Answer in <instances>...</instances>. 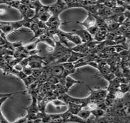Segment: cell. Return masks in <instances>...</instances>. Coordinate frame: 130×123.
I'll return each instance as SVG.
<instances>
[{"label":"cell","instance_id":"ee69618b","mask_svg":"<svg viewBox=\"0 0 130 123\" xmlns=\"http://www.w3.org/2000/svg\"><path fill=\"white\" fill-rule=\"evenodd\" d=\"M90 1H93V2H96L98 0H90Z\"/></svg>","mask_w":130,"mask_h":123},{"label":"cell","instance_id":"9c48e42d","mask_svg":"<svg viewBox=\"0 0 130 123\" xmlns=\"http://www.w3.org/2000/svg\"><path fill=\"white\" fill-rule=\"evenodd\" d=\"M84 83L83 81H79V80H76L74 78H72L69 75L66 76L65 79V83H64V87L66 89V92H68L69 90L72 86H73L75 84H80Z\"/></svg>","mask_w":130,"mask_h":123},{"label":"cell","instance_id":"60d3db41","mask_svg":"<svg viewBox=\"0 0 130 123\" xmlns=\"http://www.w3.org/2000/svg\"><path fill=\"white\" fill-rule=\"evenodd\" d=\"M63 1H64V2L66 4V5H67V7H68V6L71 3H72L73 0H63Z\"/></svg>","mask_w":130,"mask_h":123},{"label":"cell","instance_id":"d4e9b609","mask_svg":"<svg viewBox=\"0 0 130 123\" xmlns=\"http://www.w3.org/2000/svg\"><path fill=\"white\" fill-rule=\"evenodd\" d=\"M112 11L113 14H123L125 10L126 9L125 7L123 6H116L115 7H112Z\"/></svg>","mask_w":130,"mask_h":123},{"label":"cell","instance_id":"ffe728a7","mask_svg":"<svg viewBox=\"0 0 130 123\" xmlns=\"http://www.w3.org/2000/svg\"><path fill=\"white\" fill-rule=\"evenodd\" d=\"M36 78H35L34 76H32V75H29V76H26L24 79H22L23 82L24 83L26 87H28L31 84H32L33 83H35L36 81Z\"/></svg>","mask_w":130,"mask_h":123},{"label":"cell","instance_id":"74e56055","mask_svg":"<svg viewBox=\"0 0 130 123\" xmlns=\"http://www.w3.org/2000/svg\"><path fill=\"white\" fill-rule=\"evenodd\" d=\"M13 68H14V69L16 71H18V72H21L22 71V70H23V66L20 64V63H17V64H16L15 65H14V66H13Z\"/></svg>","mask_w":130,"mask_h":123},{"label":"cell","instance_id":"484cf974","mask_svg":"<svg viewBox=\"0 0 130 123\" xmlns=\"http://www.w3.org/2000/svg\"><path fill=\"white\" fill-rule=\"evenodd\" d=\"M35 16V11L32 8H29L26 12L25 14L23 16V18L32 19Z\"/></svg>","mask_w":130,"mask_h":123},{"label":"cell","instance_id":"4dcf8cb0","mask_svg":"<svg viewBox=\"0 0 130 123\" xmlns=\"http://www.w3.org/2000/svg\"><path fill=\"white\" fill-rule=\"evenodd\" d=\"M116 76V75L112 72H109L107 74H104V75H101V78H103L104 79L107 80L108 82L112 81V80Z\"/></svg>","mask_w":130,"mask_h":123},{"label":"cell","instance_id":"f546056e","mask_svg":"<svg viewBox=\"0 0 130 123\" xmlns=\"http://www.w3.org/2000/svg\"><path fill=\"white\" fill-rule=\"evenodd\" d=\"M46 30L47 29H38L37 30L35 31L34 33V36L32 37V39H35V38H38L40 36H41L43 34L45 33L46 32Z\"/></svg>","mask_w":130,"mask_h":123},{"label":"cell","instance_id":"9a60e30c","mask_svg":"<svg viewBox=\"0 0 130 123\" xmlns=\"http://www.w3.org/2000/svg\"><path fill=\"white\" fill-rule=\"evenodd\" d=\"M10 98V97H8V96H6V97H3L0 98V122L1 123H6L9 122V121L6 119V118L4 117V116L3 114L2 111H1V106H2L3 104L6 100H7V99Z\"/></svg>","mask_w":130,"mask_h":123},{"label":"cell","instance_id":"ba28073f","mask_svg":"<svg viewBox=\"0 0 130 123\" xmlns=\"http://www.w3.org/2000/svg\"><path fill=\"white\" fill-rule=\"evenodd\" d=\"M107 33V29L106 27L99 28L98 31L95 35L93 36V39L98 42H102L106 40V35Z\"/></svg>","mask_w":130,"mask_h":123},{"label":"cell","instance_id":"1f68e13d","mask_svg":"<svg viewBox=\"0 0 130 123\" xmlns=\"http://www.w3.org/2000/svg\"><path fill=\"white\" fill-rule=\"evenodd\" d=\"M44 69H32V72L31 73V75L36 78V79L38 78L41 76V74L44 72Z\"/></svg>","mask_w":130,"mask_h":123},{"label":"cell","instance_id":"83f0119b","mask_svg":"<svg viewBox=\"0 0 130 123\" xmlns=\"http://www.w3.org/2000/svg\"><path fill=\"white\" fill-rule=\"evenodd\" d=\"M62 119H63V122H66L68 121V120L72 115V113L68 110L66 112H65L63 113H60Z\"/></svg>","mask_w":130,"mask_h":123},{"label":"cell","instance_id":"ab89813d","mask_svg":"<svg viewBox=\"0 0 130 123\" xmlns=\"http://www.w3.org/2000/svg\"><path fill=\"white\" fill-rule=\"evenodd\" d=\"M109 1H110V0H98L96 1V4H104Z\"/></svg>","mask_w":130,"mask_h":123},{"label":"cell","instance_id":"8fae6325","mask_svg":"<svg viewBox=\"0 0 130 123\" xmlns=\"http://www.w3.org/2000/svg\"><path fill=\"white\" fill-rule=\"evenodd\" d=\"M88 47L87 46V43H82L75 45V46L71 47V50L72 51L77 52L84 53L86 54L87 51H88Z\"/></svg>","mask_w":130,"mask_h":123},{"label":"cell","instance_id":"4316f807","mask_svg":"<svg viewBox=\"0 0 130 123\" xmlns=\"http://www.w3.org/2000/svg\"><path fill=\"white\" fill-rule=\"evenodd\" d=\"M46 83H48L51 85H55V84H58L59 83V79L57 77H55L53 76H48Z\"/></svg>","mask_w":130,"mask_h":123},{"label":"cell","instance_id":"e575fe53","mask_svg":"<svg viewBox=\"0 0 130 123\" xmlns=\"http://www.w3.org/2000/svg\"><path fill=\"white\" fill-rule=\"evenodd\" d=\"M29 7L28 6H25V5H23V4H20V6H19V11L20 12V13H21V14L22 15V16H24L26 12L27 11V10L28 9Z\"/></svg>","mask_w":130,"mask_h":123},{"label":"cell","instance_id":"2e32d148","mask_svg":"<svg viewBox=\"0 0 130 123\" xmlns=\"http://www.w3.org/2000/svg\"><path fill=\"white\" fill-rule=\"evenodd\" d=\"M61 65L63 66V67L64 68V69L68 71L71 74L74 73L75 72H76V69L75 68V65L72 62H66L65 63H61Z\"/></svg>","mask_w":130,"mask_h":123},{"label":"cell","instance_id":"f35d334b","mask_svg":"<svg viewBox=\"0 0 130 123\" xmlns=\"http://www.w3.org/2000/svg\"><path fill=\"white\" fill-rule=\"evenodd\" d=\"M27 118L26 116H24V117H22V118H19V119H17L16 121H15V122H27Z\"/></svg>","mask_w":130,"mask_h":123},{"label":"cell","instance_id":"3957f363","mask_svg":"<svg viewBox=\"0 0 130 123\" xmlns=\"http://www.w3.org/2000/svg\"><path fill=\"white\" fill-rule=\"evenodd\" d=\"M61 20H60L59 16H54L52 15L51 17H50L48 21L45 22V24L48 29H60V26L63 24Z\"/></svg>","mask_w":130,"mask_h":123},{"label":"cell","instance_id":"44dd1931","mask_svg":"<svg viewBox=\"0 0 130 123\" xmlns=\"http://www.w3.org/2000/svg\"><path fill=\"white\" fill-rule=\"evenodd\" d=\"M51 16H52L51 12L48 11H47V12H44V13H42V14L39 15L37 18L39 19V20H41V21L45 23V22H47V21H48V20L49 19L50 17H51Z\"/></svg>","mask_w":130,"mask_h":123},{"label":"cell","instance_id":"7bdbcfd3","mask_svg":"<svg viewBox=\"0 0 130 123\" xmlns=\"http://www.w3.org/2000/svg\"><path fill=\"white\" fill-rule=\"evenodd\" d=\"M3 39H4L2 37H1V35H0V42H1L2 41H3Z\"/></svg>","mask_w":130,"mask_h":123},{"label":"cell","instance_id":"30bf717a","mask_svg":"<svg viewBox=\"0 0 130 123\" xmlns=\"http://www.w3.org/2000/svg\"><path fill=\"white\" fill-rule=\"evenodd\" d=\"M38 41L39 43H44L47 44V45L51 46L52 47L55 46V42L54 41V40L52 38H51V36H48L45 33L43 34L41 36H40L39 38H38Z\"/></svg>","mask_w":130,"mask_h":123},{"label":"cell","instance_id":"4fadbf2b","mask_svg":"<svg viewBox=\"0 0 130 123\" xmlns=\"http://www.w3.org/2000/svg\"><path fill=\"white\" fill-rule=\"evenodd\" d=\"M87 54H84V53H80V52H77L74 51H71V54L69 56L68 60V62H72V63H75V62L77 61L79 59H80L82 57H84V56H86Z\"/></svg>","mask_w":130,"mask_h":123},{"label":"cell","instance_id":"8992f818","mask_svg":"<svg viewBox=\"0 0 130 123\" xmlns=\"http://www.w3.org/2000/svg\"><path fill=\"white\" fill-rule=\"evenodd\" d=\"M77 23H79L80 25L84 26L86 28V29L91 26H93L96 23V19L95 17H94L93 15L88 12V16L85 19V20L83 22H77Z\"/></svg>","mask_w":130,"mask_h":123},{"label":"cell","instance_id":"f1b7e54d","mask_svg":"<svg viewBox=\"0 0 130 123\" xmlns=\"http://www.w3.org/2000/svg\"><path fill=\"white\" fill-rule=\"evenodd\" d=\"M6 5L18 10L19 6H20V2L18 1H14V0H10V1L7 3Z\"/></svg>","mask_w":130,"mask_h":123},{"label":"cell","instance_id":"277c9868","mask_svg":"<svg viewBox=\"0 0 130 123\" xmlns=\"http://www.w3.org/2000/svg\"><path fill=\"white\" fill-rule=\"evenodd\" d=\"M72 32L79 36L82 43H87L93 40V36L86 30H73Z\"/></svg>","mask_w":130,"mask_h":123},{"label":"cell","instance_id":"d6986e66","mask_svg":"<svg viewBox=\"0 0 130 123\" xmlns=\"http://www.w3.org/2000/svg\"><path fill=\"white\" fill-rule=\"evenodd\" d=\"M82 8L85 9L88 12L90 13L91 14H97L98 8L96 4H93V5L84 6Z\"/></svg>","mask_w":130,"mask_h":123},{"label":"cell","instance_id":"7402d4cb","mask_svg":"<svg viewBox=\"0 0 130 123\" xmlns=\"http://www.w3.org/2000/svg\"><path fill=\"white\" fill-rule=\"evenodd\" d=\"M52 104L54 105V106H55L57 108H60V107L63 106H66V103L63 101V100H60L59 99H54L51 102Z\"/></svg>","mask_w":130,"mask_h":123},{"label":"cell","instance_id":"603a6c76","mask_svg":"<svg viewBox=\"0 0 130 123\" xmlns=\"http://www.w3.org/2000/svg\"><path fill=\"white\" fill-rule=\"evenodd\" d=\"M38 43H39L38 42V41L37 40L35 42H32L31 43L26 44V45H24L23 46H24L25 48L27 51H32V50L36 49L37 48V46H38Z\"/></svg>","mask_w":130,"mask_h":123},{"label":"cell","instance_id":"ac0fdd59","mask_svg":"<svg viewBox=\"0 0 130 123\" xmlns=\"http://www.w3.org/2000/svg\"><path fill=\"white\" fill-rule=\"evenodd\" d=\"M104 113L105 111L100 108H96L95 109L91 111V114L95 118V119H98V118L103 117L104 115Z\"/></svg>","mask_w":130,"mask_h":123},{"label":"cell","instance_id":"7a4b0ae2","mask_svg":"<svg viewBox=\"0 0 130 123\" xmlns=\"http://www.w3.org/2000/svg\"><path fill=\"white\" fill-rule=\"evenodd\" d=\"M45 68L48 71V75L50 76L57 77L58 79L61 77L64 71V68L63 67L61 64L53 63V65H47Z\"/></svg>","mask_w":130,"mask_h":123},{"label":"cell","instance_id":"836d02e7","mask_svg":"<svg viewBox=\"0 0 130 123\" xmlns=\"http://www.w3.org/2000/svg\"><path fill=\"white\" fill-rule=\"evenodd\" d=\"M98 30H99V28L96 25H94L91 26V27L88 28V29H87V30L89 32V33L90 34L91 36H93L94 35L98 32Z\"/></svg>","mask_w":130,"mask_h":123},{"label":"cell","instance_id":"d590c367","mask_svg":"<svg viewBox=\"0 0 130 123\" xmlns=\"http://www.w3.org/2000/svg\"><path fill=\"white\" fill-rule=\"evenodd\" d=\"M22 72L24 73L27 76H29V75H31L32 72V69L30 66H25V67L23 68V70H22Z\"/></svg>","mask_w":130,"mask_h":123},{"label":"cell","instance_id":"b9f144b4","mask_svg":"<svg viewBox=\"0 0 130 123\" xmlns=\"http://www.w3.org/2000/svg\"><path fill=\"white\" fill-rule=\"evenodd\" d=\"M5 9H0V14L1 15H4L5 14Z\"/></svg>","mask_w":130,"mask_h":123},{"label":"cell","instance_id":"5bb4252c","mask_svg":"<svg viewBox=\"0 0 130 123\" xmlns=\"http://www.w3.org/2000/svg\"><path fill=\"white\" fill-rule=\"evenodd\" d=\"M24 22L25 19H23V20H19V21H14V22H7V23L11 25L13 28L14 31L18 30L19 29L22 27H24Z\"/></svg>","mask_w":130,"mask_h":123},{"label":"cell","instance_id":"6da1fadb","mask_svg":"<svg viewBox=\"0 0 130 123\" xmlns=\"http://www.w3.org/2000/svg\"><path fill=\"white\" fill-rule=\"evenodd\" d=\"M66 9H68L67 5L63 0H56L55 3L50 5L48 9L52 15L56 16H59L61 12Z\"/></svg>","mask_w":130,"mask_h":123},{"label":"cell","instance_id":"cb8c5ba5","mask_svg":"<svg viewBox=\"0 0 130 123\" xmlns=\"http://www.w3.org/2000/svg\"><path fill=\"white\" fill-rule=\"evenodd\" d=\"M119 89L124 94L128 92L129 91V83H120Z\"/></svg>","mask_w":130,"mask_h":123},{"label":"cell","instance_id":"7c38bea8","mask_svg":"<svg viewBox=\"0 0 130 123\" xmlns=\"http://www.w3.org/2000/svg\"><path fill=\"white\" fill-rule=\"evenodd\" d=\"M66 106L68 108V110L73 115H77V113L82 108V105L77 104L74 103H67Z\"/></svg>","mask_w":130,"mask_h":123},{"label":"cell","instance_id":"52a82bcc","mask_svg":"<svg viewBox=\"0 0 130 123\" xmlns=\"http://www.w3.org/2000/svg\"><path fill=\"white\" fill-rule=\"evenodd\" d=\"M63 34L66 37V39L74 44L75 45H77V44H79L82 43L79 36L77 35L76 34H75L74 33L63 32Z\"/></svg>","mask_w":130,"mask_h":123},{"label":"cell","instance_id":"8d00e7d4","mask_svg":"<svg viewBox=\"0 0 130 123\" xmlns=\"http://www.w3.org/2000/svg\"><path fill=\"white\" fill-rule=\"evenodd\" d=\"M104 4L106 7H109V8H112V7L117 6L116 0H110V1H107V2H106Z\"/></svg>","mask_w":130,"mask_h":123},{"label":"cell","instance_id":"e0dca14e","mask_svg":"<svg viewBox=\"0 0 130 123\" xmlns=\"http://www.w3.org/2000/svg\"><path fill=\"white\" fill-rule=\"evenodd\" d=\"M78 116H79L80 118H81L82 119H84L86 122V120L89 118L90 116L91 115V112L89 110H87L82 108L80 110V112L77 113Z\"/></svg>","mask_w":130,"mask_h":123},{"label":"cell","instance_id":"d6a6232c","mask_svg":"<svg viewBox=\"0 0 130 123\" xmlns=\"http://www.w3.org/2000/svg\"><path fill=\"white\" fill-rule=\"evenodd\" d=\"M26 92L25 91H19V92H11V93H0V98L3 97H6V96L11 97L12 96L14 95L18 94H25Z\"/></svg>","mask_w":130,"mask_h":123},{"label":"cell","instance_id":"5b68a950","mask_svg":"<svg viewBox=\"0 0 130 123\" xmlns=\"http://www.w3.org/2000/svg\"><path fill=\"white\" fill-rule=\"evenodd\" d=\"M32 98V101L30 105H29L27 107L25 108V109L26 110L27 113H36L39 112V110H38V96L35 95H31Z\"/></svg>","mask_w":130,"mask_h":123}]
</instances>
